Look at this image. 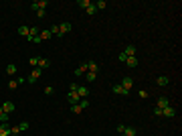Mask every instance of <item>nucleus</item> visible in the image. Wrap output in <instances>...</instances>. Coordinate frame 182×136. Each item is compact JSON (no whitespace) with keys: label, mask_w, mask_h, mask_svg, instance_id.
Listing matches in <instances>:
<instances>
[{"label":"nucleus","mask_w":182,"mask_h":136,"mask_svg":"<svg viewBox=\"0 0 182 136\" xmlns=\"http://www.w3.org/2000/svg\"><path fill=\"white\" fill-rule=\"evenodd\" d=\"M87 106H89V102H87V100H81L79 104H73V106H71V112L73 114H81Z\"/></svg>","instance_id":"1"},{"label":"nucleus","mask_w":182,"mask_h":136,"mask_svg":"<svg viewBox=\"0 0 182 136\" xmlns=\"http://www.w3.org/2000/svg\"><path fill=\"white\" fill-rule=\"evenodd\" d=\"M47 6H49L47 0H37V2H33V4H30V8H33L34 12H38V10H45Z\"/></svg>","instance_id":"2"},{"label":"nucleus","mask_w":182,"mask_h":136,"mask_svg":"<svg viewBox=\"0 0 182 136\" xmlns=\"http://www.w3.org/2000/svg\"><path fill=\"white\" fill-rule=\"evenodd\" d=\"M120 85H121L124 89H128V92H129V89H132V85H134V79L129 77V75H125V77L121 79V83H120Z\"/></svg>","instance_id":"3"},{"label":"nucleus","mask_w":182,"mask_h":136,"mask_svg":"<svg viewBox=\"0 0 182 136\" xmlns=\"http://www.w3.org/2000/svg\"><path fill=\"white\" fill-rule=\"evenodd\" d=\"M162 116H164V118H174V116H176V110H174V106H166V108L162 110Z\"/></svg>","instance_id":"4"},{"label":"nucleus","mask_w":182,"mask_h":136,"mask_svg":"<svg viewBox=\"0 0 182 136\" xmlns=\"http://www.w3.org/2000/svg\"><path fill=\"white\" fill-rule=\"evenodd\" d=\"M124 63L128 65L129 69H134V67H138V63H140V59H138V57H136V55H134V57H128V59H125V61H124Z\"/></svg>","instance_id":"5"},{"label":"nucleus","mask_w":182,"mask_h":136,"mask_svg":"<svg viewBox=\"0 0 182 136\" xmlns=\"http://www.w3.org/2000/svg\"><path fill=\"white\" fill-rule=\"evenodd\" d=\"M111 89H113L115 96H129V92H128V89H124V88L120 85V83H115V85H113Z\"/></svg>","instance_id":"6"},{"label":"nucleus","mask_w":182,"mask_h":136,"mask_svg":"<svg viewBox=\"0 0 182 136\" xmlns=\"http://www.w3.org/2000/svg\"><path fill=\"white\" fill-rule=\"evenodd\" d=\"M41 75H43V71H41L38 67H34V69H33V73L29 75V81H30V83H34V81H37L38 77H41Z\"/></svg>","instance_id":"7"},{"label":"nucleus","mask_w":182,"mask_h":136,"mask_svg":"<svg viewBox=\"0 0 182 136\" xmlns=\"http://www.w3.org/2000/svg\"><path fill=\"white\" fill-rule=\"evenodd\" d=\"M67 100H69L71 104H79V102H81V97L77 96V92H69V93H67Z\"/></svg>","instance_id":"8"},{"label":"nucleus","mask_w":182,"mask_h":136,"mask_svg":"<svg viewBox=\"0 0 182 136\" xmlns=\"http://www.w3.org/2000/svg\"><path fill=\"white\" fill-rule=\"evenodd\" d=\"M136 134H138V130L134 126H125L124 132H121V136H136Z\"/></svg>","instance_id":"9"},{"label":"nucleus","mask_w":182,"mask_h":136,"mask_svg":"<svg viewBox=\"0 0 182 136\" xmlns=\"http://www.w3.org/2000/svg\"><path fill=\"white\" fill-rule=\"evenodd\" d=\"M0 106H2V110H4L6 114L14 112V102H4V104H0Z\"/></svg>","instance_id":"10"},{"label":"nucleus","mask_w":182,"mask_h":136,"mask_svg":"<svg viewBox=\"0 0 182 136\" xmlns=\"http://www.w3.org/2000/svg\"><path fill=\"white\" fill-rule=\"evenodd\" d=\"M71 29H73V24H71V23H61V24H59V31H61V35L69 33Z\"/></svg>","instance_id":"11"},{"label":"nucleus","mask_w":182,"mask_h":136,"mask_svg":"<svg viewBox=\"0 0 182 136\" xmlns=\"http://www.w3.org/2000/svg\"><path fill=\"white\" fill-rule=\"evenodd\" d=\"M77 96L81 97V100H87V96H89V89H87V88H81V85H79V88H77Z\"/></svg>","instance_id":"12"},{"label":"nucleus","mask_w":182,"mask_h":136,"mask_svg":"<svg viewBox=\"0 0 182 136\" xmlns=\"http://www.w3.org/2000/svg\"><path fill=\"white\" fill-rule=\"evenodd\" d=\"M38 33H41V31H38L37 27H29V37H26V39H29V41H33L34 37H38Z\"/></svg>","instance_id":"13"},{"label":"nucleus","mask_w":182,"mask_h":136,"mask_svg":"<svg viewBox=\"0 0 182 136\" xmlns=\"http://www.w3.org/2000/svg\"><path fill=\"white\" fill-rule=\"evenodd\" d=\"M166 106H170V102H168V97H166V96L158 97V106H156V108H160V110H164Z\"/></svg>","instance_id":"14"},{"label":"nucleus","mask_w":182,"mask_h":136,"mask_svg":"<svg viewBox=\"0 0 182 136\" xmlns=\"http://www.w3.org/2000/svg\"><path fill=\"white\" fill-rule=\"evenodd\" d=\"M124 53H125V57H134V55H136V47H134V45H125Z\"/></svg>","instance_id":"15"},{"label":"nucleus","mask_w":182,"mask_h":136,"mask_svg":"<svg viewBox=\"0 0 182 136\" xmlns=\"http://www.w3.org/2000/svg\"><path fill=\"white\" fill-rule=\"evenodd\" d=\"M12 132H10V126L8 124H0V136H10Z\"/></svg>","instance_id":"16"},{"label":"nucleus","mask_w":182,"mask_h":136,"mask_svg":"<svg viewBox=\"0 0 182 136\" xmlns=\"http://www.w3.org/2000/svg\"><path fill=\"white\" fill-rule=\"evenodd\" d=\"M73 73H75L77 77H79V75H83V73H87V63H81V65H79V67H77Z\"/></svg>","instance_id":"17"},{"label":"nucleus","mask_w":182,"mask_h":136,"mask_svg":"<svg viewBox=\"0 0 182 136\" xmlns=\"http://www.w3.org/2000/svg\"><path fill=\"white\" fill-rule=\"evenodd\" d=\"M22 81H24V77H18V79H12V81L8 83V88H10V89H16V88H18V85H20V83H22Z\"/></svg>","instance_id":"18"},{"label":"nucleus","mask_w":182,"mask_h":136,"mask_svg":"<svg viewBox=\"0 0 182 136\" xmlns=\"http://www.w3.org/2000/svg\"><path fill=\"white\" fill-rule=\"evenodd\" d=\"M49 65H51V63H49V59H41V57H38V69H41V71H45Z\"/></svg>","instance_id":"19"},{"label":"nucleus","mask_w":182,"mask_h":136,"mask_svg":"<svg viewBox=\"0 0 182 136\" xmlns=\"http://www.w3.org/2000/svg\"><path fill=\"white\" fill-rule=\"evenodd\" d=\"M18 35L20 37H29V27H26V24H20L18 27Z\"/></svg>","instance_id":"20"},{"label":"nucleus","mask_w":182,"mask_h":136,"mask_svg":"<svg viewBox=\"0 0 182 136\" xmlns=\"http://www.w3.org/2000/svg\"><path fill=\"white\" fill-rule=\"evenodd\" d=\"M87 71L97 73V63H95V61H87Z\"/></svg>","instance_id":"21"},{"label":"nucleus","mask_w":182,"mask_h":136,"mask_svg":"<svg viewBox=\"0 0 182 136\" xmlns=\"http://www.w3.org/2000/svg\"><path fill=\"white\" fill-rule=\"evenodd\" d=\"M168 81H170V79H168V77H166V75H160V77H158V79H156V83H158L160 88H162V85H168Z\"/></svg>","instance_id":"22"},{"label":"nucleus","mask_w":182,"mask_h":136,"mask_svg":"<svg viewBox=\"0 0 182 136\" xmlns=\"http://www.w3.org/2000/svg\"><path fill=\"white\" fill-rule=\"evenodd\" d=\"M6 73H8V75H14V73H16V65L14 63H8V65H6Z\"/></svg>","instance_id":"23"},{"label":"nucleus","mask_w":182,"mask_h":136,"mask_svg":"<svg viewBox=\"0 0 182 136\" xmlns=\"http://www.w3.org/2000/svg\"><path fill=\"white\" fill-rule=\"evenodd\" d=\"M38 37H41V41H45V39H51L53 35H51V31H41V33H38Z\"/></svg>","instance_id":"24"},{"label":"nucleus","mask_w":182,"mask_h":136,"mask_svg":"<svg viewBox=\"0 0 182 136\" xmlns=\"http://www.w3.org/2000/svg\"><path fill=\"white\" fill-rule=\"evenodd\" d=\"M93 4H95V8H97V10L107 8V2H105V0H99V2H93Z\"/></svg>","instance_id":"25"},{"label":"nucleus","mask_w":182,"mask_h":136,"mask_svg":"<svg viewBox=\"0 0 182 136\" xmlns=\"http://www.w3.org/2000/svg\"><path fill=\"white\" fill-rule=\"evenodd\" d=\"M85 79H87L89 83H91V81H95V79H97V73H91V71H87V73H85Z\"/></svg>","instance_id":"26"},{"label":"nucleus","mask_w":182,"mask_h":136,"mask_svg":"<svg viewBox=\"0 0 182 136\" xmlns=\"http://www.w3.org/2000/svg\"><path fill=\"white\" fill-rule=\"evenodd\" d=\"M51 35H55V37H61V31H59V24H53V27H51Z\"/></svg>","instance_id":"27"},{"label":"nucleus","mask_w":182,"mask_h":136,"mask_svg":"<svg viewBox=\"0 0 182 136\" xmlns=\"http://www.w3.org/2000/svg\"><path fill=\"white\" fill-rule=\"evenodd\" d=\"M77 4L81 6V8H89V6L93 4V2H91V0H79V2H77Z\"/></svg>","instance_id":"28"},{"label":"nucleus","mask_w":182,"mask_h":136,"mask_svg":"<svg viewBox=\"0 0 182 136\" xmlns=\"http://www.w3.org/2000/svg\"><path fill=\"white\" fill-rule=\"evenodd\" d=\"M29 65H30L33 69L38 67V57H30V59H29Z\"/></svg>","instance_id":"29"},{"label":"nucleus","mask_w":182,"mask_h":136,"mask_svg":"<svg viewBox=\"0 0 182 136\" xmlns=\"http://www.w3.org/2000/svg\"><path fill=\"white\" fill-rule=\"evenodd\" d=\"M85 12H87V14H89V16H93V14H95V12H97V8H95V4H91V6H89V8H85Z\"/></svg>","instance_id":"30"},{"label":"nucleus","mask_w":182,"mask_h":136,"mask_svg":"<svg viewBox=\"0 0 182 136\" xmlns=\"http://www.w3.org/2000/svg\"><path fill=\"white\" fill-rule=\"evenodd\" d=\"M18 128H20V132H22V130H26V128H29V122H20V124H18Z\"/></svg>","instance_id":"31"},{"label":"nucleus","mask_w":182,"mask_h":136,"mask_svg":"<svg viewBox=\"0 0 182 136\" xmlns=\"http://www.w3.org/2000/svg\"><path fill=\"white\" fill-rule=\"evenodd\" d=\"M53 92H55V89L51 88V85H47V88H45V96H51V93H53Z\"/></svg>","instance_id":"32"},{"label":"nucleus","mask_w":182,"mask_h":136,"mask_svg":"<svg viewBox=\"0 0 182 136\" xmlns=\"http://www.w3.org/2000/svg\"><path fill=\"white\" fill-rule=\"evenodd\" d=\"M45 14H47V10H38V12H37L38 19H45Z\"/></svg>","instance_id":"33"},{"label":"nucleus","mask_w":182,"mask_h":136,"mask_svg":"<svg viewBox=\"0 0 182 136\" xmlns=\"http://www.w3.org/2000/svg\"><path fill=\"white\" fill-rule=\"evenodd\" d=\"M77 88H79L77 83H71V85H69V92H77Z\"/></svg>","instance_id":"34"},{"label":"nucleus","mask_w":182,"mask_h":136,"mask_svg":"<svg viewBox=\"0 0 182 136\" xmlns=\"http://www.w3.org/2000/svg\"><path fill=\"white\" fill-rule=\"evenodd\" d=\"M154 116H162V110H160V108H154Z\"/></svg>","instance_id":"35"},{"label":"nucleus","mask_w":182,"mask_h":136,"mask_svg":"<svg viewBox=\"0 0 182 136\" xmlns=\"http://www.w3.org/2000/svg\"><path fill=\"white\" fill-rule=\"evenodd\" d=\"M124 128H125L124 124H117V134H121V132H124Z\"/></svg>","instance_id":"36"},{"label":"nucleus","mask_w":182,"mask_h":136,"mask_svg":"<svg viewBox=\"0 0 182 136\" xmlns=\"http://www.w3.org/2000/svg\"><path fill=\"white\" fill-rule=\"evenodd\" d=\"M117 57H120V61H125V59H128V57H125V53H124V51H121V53L117 55Z\"/></svg>","instance_id":"37"},{"label":"nucleus","mask_w":182,"mask_h":136,"mask_svg":"<svg viewBox=\"0 0 182 136\" xmlns=\"http://www.w3.org/2000/svg\"><path fill=\"white\" fill-rule=\"evenodd\" d=\"M2 114H4V110H2V106H0V116H2Z\"/></svg>","instance_id":"38"},{"label":"nucleus","mask_w":182,"mask_h":136,"mask_svg":"<svg viewBox=\"0 0 182 136\" xmlns=\"http://www.w3.org/2000/svg\"><path fill=\"white\" fill-rule=\"evenodd\" d=\"M120 136H121V134H120Z\"/></svg>","instance_id":"39"}]
</instances>
